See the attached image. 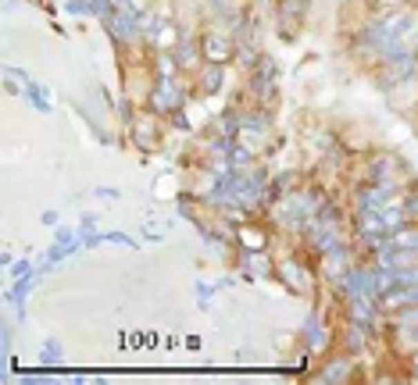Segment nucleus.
I'll list each match as a JSON object with an SVG mask.
<instances>
[{
	"label": "nucleus",
	"instance_id": "nucleus-4",
	"mask_svg": "<svg viewBox=\"0 0 418 385\" xmlns=\"http://www.w3.org/2000/svg\"><path fill=\"white\" fill-rule=\"evenodd\" d=\"M397 246H408V250H418V232H401V235H397Z\"/></svg>",
	"mask_w": 418,
	"mask_h": 385
},
{
	"label": "nucleus",
	"instance_id": "nucleus-3",
	"mask_svg": "<svg viewBox=\"0 0 418 385\" xmlns=\"http://www.w3.org/2000/svg\"><path fill=\"white\" fill-rule=\"evenodd\" d=\"M283 278H286V282L294 286V289H304V286H307L304 268H301V264H294V261H286V264H283Z\"/></svg>",
	"mask_w": 418,
	"mask_h": 385
},
{
	"label": "nucleus",
	"instance_id": "nucleus-6",
	"mask_svg": "<svg viewBox=\"0 0 418 385\" xmlns=\"http://www.w3.org/2000/svg\"><path fill=\"white\" fill-rule=\"evenodd\" d=\"M415 371H418V357H415Z\"/></svg>",
	"mask_w": 418,
	"mask_h": 385
},
{
	"label": "nucleus",
	"instance_id": "nucleus-5",
	"mask_svg": "<svg viewBox=\"0 0 418 385\" xmlns=\"http://www.w3.org/2000/svg\"><path fill=\"white\" fill-rule=\"evenodd\" d=\"M411 214H418V197H411V207H408Z\"/></svg>",
	"mask_w": 418,
	"mask_h": 385
},
{
	"label": "nucleus",
	"instance_id": "nucleus-2",
	"mask_svg": "<svg viewBox=\"0 0 418 385\" xmlns=\"http://www.w3.org/2000/svg\"><path fill=\"white\" fill-rule=\"evenodd\" d=\"M240 243H243L247 250H265V243H268V239H265V232H261V228L243 225V228H240Z\"/></svg>",
	"mask_w": 418,
	"mask_h": 385
},
{
	"label": "nucleus",
	"instance_id": "nucleus-1",
	"mask_svg": "<svg viewBox=\"0 0 418 385\" xmlns=\"http://www.w3.org/2000/svg\"><path fill=\"white\" fill-rule=\"evenodd\" d=\"M204 50H207V57L218 64V61L229 57V39H222V36H207V39H204Z\"/></svg>",
	"mask_w": 418,
	"mask_h": 385
}]
</instances>
